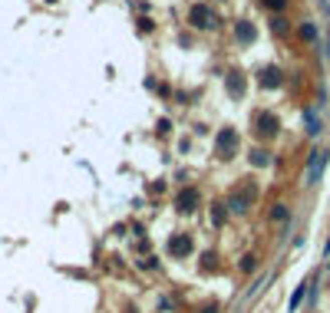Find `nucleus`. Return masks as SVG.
Returning <instances> with one entry per match:
<instances>
[{
  "mask_svg": "<svg viewBox=\"0 0 330 313\" xmlns=\"http://www.w3.org/2000/svg\"><path fill=\"white\" fill-rule=\"evenodd\" d=\"M258 201V181H248L244 178L241 185L235 188V191H231V198H228V208L235 214H244L248 211V208H251V204Z\"/></svg>",
  "mask_w": 330,
  "mask_h": 313,
  "instance_id": "f257e3e1",
  "label": "nucleus"
},
{
  "mask_svg": "<svg viewBox=\"0 0 330 313\" xmlns=\"http://www.w3.org/2000/svg\"><path fill=\"white\" fill-rule=\"evenodd\" d=\"M189 24L195 27V30H215V27H218V17L205 7V4H195V7L189 10Z\"/></svg>",
  "mask_w": 330,
  "mask_h": 313,
  "instance_id": "f03ea898",
  "label": "nucleus"
},
{
  "mask_svg": "<svg viewBox=\"0 0 330 313\" xmlns=\"http://www.w3.org/2000/svg\"><path fill=\"white\" fill-rule=\"evenodd\" d=\"M238 152V132L235 129H221L218 139H215V155L218 158H231Z\"/></svg>",
  "mask_w": 330,
  "mask_h": 313,
  "instance_id": "7ed1b4c3",
  "label": "nucleus"
},
{
  "mask_svg": "<svg viewBox=\"0 0 330 313\" xmlns=\"http://www.w3.org/2000/svg\"><path fill=\"white\" fill-rule=\"evenodd\" d=\"M254 132H258L261 139H271V135L277 132V116L274 112H258V116H254Z\"/></svg>",
  "mask_w": 330,
  "mask_h": 313,
  "instance_id": "20e7f679",
  "label": "nucleus"
},
{
  "mask_svg": "<svg viewBox=\"0 0 330 313\" xmlns=\"http://www.w3.org/2000/svg\"><path fill=\"white\" fill-rule=\"evenodd\" d=\"M175 208H179V211H195L198 208V191L195 188H182L179 195H175Z\"/></svg>",
  "mask_w": 330,
  "mask_h": 313,
  "instance_id": "39448f33",
  "label": "nucleus"
},
{
  "mask_svg": "<svg viewBox=\"0 0 330 313\" xmlns=\"http://www.w3.org/2000/svg\"><path fill=\"white\" fill-rule=\"evenodd\" d=\"M169 250H172L175 257H185V254H192V237L189 234H179L169 241Z\"/></svg>",
  "mask_w": 330,
  "mask_h": 313,
  "instance_id": "423d86ee",
  "label": "nucleus"
},
{
  "mask_svg": "<svg viewBox=\"0 0 330 313\" xmlns=\"http://www.w3.org/2000/svg\"><path fill=\"white\" fill-rule=\"evenodd\" d=\"M323 172V152H310V165H307V181L314 185Z\"/></svg>",
  "mask_w": 330,
  "mask_h": 313,
  "instance_id": "0eeeda50",
  "label": "nucleus"
},
{
  "mask_svg": "<svg viewBox=\"0 0 330 313\" xmlns=\"http://www.w3.org/2000/svg\"><path fill=\"white\" fill-rule=\"evenodd\" d=\"M235 37H238V43H254L258 30H254L248 20H238V24H235Z\"/></svg>",
  "mask_w": 330,
  "mask_h": 313,
  "instance_id": "6e6552de",
  "label": "nucleus"
},
{
  "mask_svg": "<svg viewBox=\"0 0 330 313\" xmlns=\"http://www.w3.org/2000/svg\"><path fill=\"white\" fill-rule=\"evenodd\" d=\"M228 93H231V96H244V79H241V73H228Z\"/></svg>",
  "mask_w": 330,
  "mask_h": 313,
  "instance_id": "1a4fd4ad",
  "label": "nucleus"
},
{
  "mask_svg": "<svg viewBox=\"0 0 330 313\" xmlns=\"http://www.w3.org/2000/svg\"><path fill=\"white\" fill-rule=\"evenodd\" d=\"M261 86H267V89L281 86V73H277V70H264V79H261Z\"/></svg>",
  "mask_w": 330,
  "mask_h": 313,
  "instance_id": "9d476101",
  "label": "nucleus"
},
{
  "mask_svg": "<svg viewBox=\"0 0 330 313\" xmlns=\"http://www.w3.org/2000/svg\"><path fill=\"white\" fill-rule=\"evenodd\" d=\"M267 162H271V158H267L264 149H254V152H251V165H254V168H264Z\"/></svg>",
  "mask_w": 330,
  "mask_h": 313,
  "instance_id": "9b49d317",
  "label": "nucleus"
},
{
  "mask_svg": "<svg viewBox=\"0 0 330 313\" xmlns=\"http://www.w3.org/2000/svg\"><path fill=\"white\" fill-rule=\"evenodd\" d=\"M300 37H304V40H317V27L314 24H304V27H300Z\"/></svg>",
  "mask_w": 330,
  "mask_h": 313,
  "instance_id": "f8f14e48",
  "label": "nucleus"
},
{
  "mask_svg": "<svg viewBox=\"0 0 330 313\" xmlns=\"http://www.w3.org/2000/svg\"><path fill=\"white\" fill-rule=\"evenodd\" d=\"M307 132H310V135L320 132V122H317V116H310V112H307Z\"/></svg>",
  "mask_w": 330,
  "mask_h": 313,
  "instance_id": "ddd939ff",
  "label": "nucleus"
},
{
  "mask_svg": "<svg viewBox=\"0 0 330 313\" xmlns=\"http://www.w3.org/2000/svg\"><path fill=\"white\" fill-rule=\"evenodd\" d=\"M271 218H274V221H287V208H284V204H274Z\"/></svg>",
  "mask_w": 330,
  "mask_h": 313,
  "instance_id": "4468645a",
  "label": "nucleus"
},
{
  "mask_svg": "<svg viewBox=\"0 0 330 313\" xmlns=\"http://www.w3.org/2000/svg\"><path fill=\"white\" fill-rule=\"evenodd\" d=\"M264 7H271V10H284V7H287V0H264Z\"/></svg>",
  "mask_w": 330,
  "mask_h": 313,
  "instance_id": "2eb2a0df",
  "label": "nucleus"
},
{
  "mask_svg": "<svg viewBox=\"0 0 330 313\" xmlns=\"http://www.w3.org/2000/svg\"><path fill=\"white\" fill-rule=\"evenodd\" d=\"M300 297H304V287H297V293L291 297V310H297V303H300Z\"/></svg>",
  "mask_w": 330,
  "mask_h": 313,
  "instance_id": "dca6fc26",
  "label": "nucleus"
},
{
  "mask_svg": "<svg viewBox=\"0 0 330 313\" xmlns=\"http://www.w3.org/2000/svg\"><path fill=\"white\" fill-rule=\"evenodd\" d=\"M241 270H254V257H251V254L241 260Z\"/></svg>",
  "mask_w": 330,
  "mask_h": 313,
  "instance_id": "f3484780",
  "label": "nucleus"
},
{
  "mask_svg": "<svg viewBox=\"0 0 330 313\" xmlns=\"http://www.w3.org/2000/svg\"><path fill=\"white\" fill-rule=\"evenodd\" d=\"M198 313H215V306H205V310H198Z\"/></svg>",
  "mask_w": 330,
  "mask_h": 313,
  "instance_id": "a211bd4d",
  "label": "nucleus"
}]
</instances>
